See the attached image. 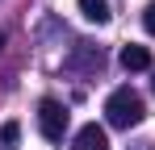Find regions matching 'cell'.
<instances>
[{"label":"cell","instance_id":"obj_1","mask_svg":"<svg viewBox=\"0 0 155 150\" xmlns=\"http://www.w3.org/2000/svg\"><path fill=\"white\" fill-rule=\"evenodd\" d=\"M143 96L134 92V88H117V92H109V100H105V117H109V125L113 129H130V125L143 121Z\"/></svg>","mask_w":155,"mask_h":150},{"label":"cell","instance_id":"obj_2","mask_svg":"<svg viewBox=\"0 0 155 150\" xmlns=\"http://www.w3.org/2000/svg\"><path fill=\"white\" fill-rule=\"evenodd\" d=\"M38 129H42L46 142H63V133H67V108L54 96L38 100Z\"/></svg>","mask_w":155,"mask_h":150},{"label":"cell","instance_id":"obj_3","mask_svg":"<svg viewBox=\"0 0 155 150\" xmlns=\"http://www.w3.org/2000/svg\"><path fill=\"white\" fill-rule=\"evenodd\" d=\"M71 150H109V138H105V129H101L97 121H92V125H80Z\"/></svg>","mask_w":155,"mask_h":150},{"label":"cell","instance_id":"obj_4","mask_svg":"<svg viewBox=\"0 0 155 150\" xmlns=\"http://www.w3.org/2000/svg\"><path fill=\"white\" fill-rule=\"evenodd\" d=\"M117 58H122V67H126V71H147V67H151V50H147V46H134V42L122 46Z\"/></svg>","mask_w":155,"mask_h":150},{"label":"cell","instance_id":"obj_5","mask_svg":"<svg viewBox=\"0 0 155 150\" xmlns=\"http://www.w3.org/2000/svg\"><path fill=\"white\" fill-rule=\"evenodd\" d=\"M80 13H84L92 25H105L113 17V13H109V0H80Z\"/></svg>","mask_w":155,"mask_h":150},{"label":"cell","instance_id":"obj_6","mask_svg":"<svg viewBox=\"0 0 155 150\" xmlns=\"http://www.w3.org/2000/svg\"><path fill=\"white\" fill-rule=\"evenodd\" d=\"M17 133H21V129H17V121H8L4 129H0V142H4V146H13V142H17Z\"/></svg>","mask_w":155,"mask_h":150},{"label":"cell","instance_id":"obj_7","mask_svg":"<svg viewBox=\"0 0 155 150\" xmlns=\"http://www.w3.org/2000/svg\"><path fill=\"white\" fill-rule=\"evenodd\" d=\"M143 29L155 38V4H147V8H143Z\"/></svg>","mask_w":155,"mask_h":150},{"label":"cell","instance_id":"obj_8","mask_svg":"<svg viewBox=\"0 0 155 150\" xmlns=\"http://www.w3.org/2000/svg\"><path fill=\"white\" fill-rule=\"evenodd\" d=\"M0 50H4V29H0Z\"/></svg>","mask_w":155,"mask_h":150},{"label":"cell","instance_id":"obj_9","mask_svg":"<svg viewBox=\"0 0 155 150\" xmlns=\"http://www.w3.org/2000/svg\"><path fill=\"white\" fill-rule=\"evenodd\" d=\"M151 92H155V79H151Z\"/></svg>","mask_w":155,"mask_h":150}]
</instances>
